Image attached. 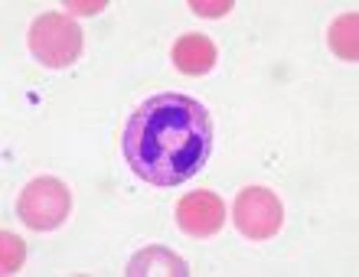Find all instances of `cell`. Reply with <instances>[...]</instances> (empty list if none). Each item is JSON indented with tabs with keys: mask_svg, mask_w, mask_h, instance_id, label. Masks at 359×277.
<instances>
[{
	"mask_svg": "<svg viewBox=\"0 0 359 277\" xmlns=\"http://www.w3.org/2000/svg\"><path fill=\"white\" fill-rule=\"evenodd\" d=\"M23 258H27L23 239H17L13 232H4L0 235V268H4V274H13L23 264Z\"/></svg>",
	"mask_w": 359,
	"mask_h": 277,
	"instance_id": "cell-9",
	"label": "cell"
},
{
	"mask_svg": "<svg viewBox=\"0 0 359 277\" xmlns=\"http://www.w3.org/2000/svg\"><path fill=\"white\" fill-rule=\"evenodd\" d=\"M69 209H72L69 190L59 180H53V176H39V180L27 183V190L20 192V202H17L20 219L36 232L59 229L66 222Z\"/></svg>",
	"mask_w": 359,
	"mask_h": 277,
	"instance_id": "cell-3",
	"label": "cell"
},
{
	"mask_svg": "<svg viewBox=\"0 0 359 277\" xmlns=\"http://www.w3.org/2000/svg\"><path fill=\"white\" fill-rule=\"evenodd\" d=\"M226 222V206L219 199L216 192L209 190H199V192H189L187 199H180L177 206V225L187 235L193 239H209L216 235Z\"/></svg>",
	"mask_w": 359,
	"mask_h": 277,
	"instance_id": "cell-5",
	"label": "cell"
},
{
	"mask_svg": "<svg viewBox=\"0 0 359 277\" xmlns=\"http://www.w3.org/2000/svg\"><path fill=\"white\" fill-rule=\"evenodd\" d=\"M128 274H187V264L180 258H173L170 251H163V248H147L141 251L137 258L128 264Z\"/></svg>",
	"mask_w": 359,
	"mask_h": 277,
	"instance_id": "cell-7",
	"label": "cell"
},
{
	"mask_svg": "<svg viewBox=\"0 0 359 277\" xmlns=\"http://www.w3.org/2000/svg\"><path fill=\"white\" fill-rule=\"evenodd\" d=\"M173 66L183 76H206L209 69L216 66V43L199 33H187L177 39L173 46Z\"/></svg>",
	"mask_w": 359,
	"mask_h": 277,
	"instance_id": "cell-6",
	"label": "cell"
},
{
	"mask_svg": "<svg viewBox=\"0 0 359 277\" xmlns=\"http://www.w3.org/2000/svg\"><path fill=\"white\" fill-rule=\"evenodd\" d=\"M284 222L281 202L271 190L265 186H248V190L238 192L236 199V225L238 232L252 241H265L271 235H278Z\"/></svg>",
	"mask_w": 359,
	"mask_h": 277,
	"instance_id": "cell-4",
	"label": "cell"
},
{
	"mask_svg": "<svg viewBox=\"0 0 359 277\" xmlns=\"http://www.w3.org/2000/svg\"><path fill=\"white\" fill-rule=\"evenodd\" d=\"M212 150V118L187 95L147 98L124 127V160L144 183L180 186L206 163Z\"/></svg>",
	"mask_w": 359,
	"mask_h": 277,
	"instance_id": "cell-1",
	"label": "cell"
},
{
	"mask_svg": "<svg viewBox=\"0 0 359 277\" xmlns=\"http://www.w3.org/2000/svg\"><path fill=\"white\" fill-rule=\"evenodd\" d=\"M29 52L46 69H66L82 56V29L62 13H43L29 27Z\"/></svg>",
	"mask_w": 359,
	"mask_h": 277,
	"instance_id": "cell-2",
	"label": "cell"
},
{
	"mask_svg": "<svg viewBox=\"0 0 359 277\" xmlns=\"http://www.w3.org/2000/svg\"><path fill=\"white\" fill-rule=\"evenodd\" d=\"M104 3H86V7H76V3H69V10H79V13H95V10H102Z\"/></svg>",
	"mask_w": 359,
	"mask_h": 277,
	"instance_id": "cell-11",
	"label": "cell"
},
{
	"mask_svg": "<svg viewBox=\"0 0 359 277\" xmlns=\"http://www.w3.org/2000/svg\"><path fill=\"white\" fill-rule=\"evenodd\" d=\"M193 10H196L199 17H219V13L232 10V3H193Z\"/></svg>",
	"mask_w": 359,
	"mask_h": 277,
	"instance_id": "cell-10",
	"label": "cell"
},
{
	"mask_svg": "<svg viewBox=\"0 0 359 277\" xmlns=\"http://www.w3.org/2000/svg\"><path fill=\"white\" fill-rule=\"evenodd\" d=\"M330 52H337L346 62H356V56H359V17L356 13H343L330 27Z\"/></svg>",
	"mask_w": 359,
	"mask_h": 277,
	"instance_id": "cell-8",
	"label": "cell"
}]
</instances>
